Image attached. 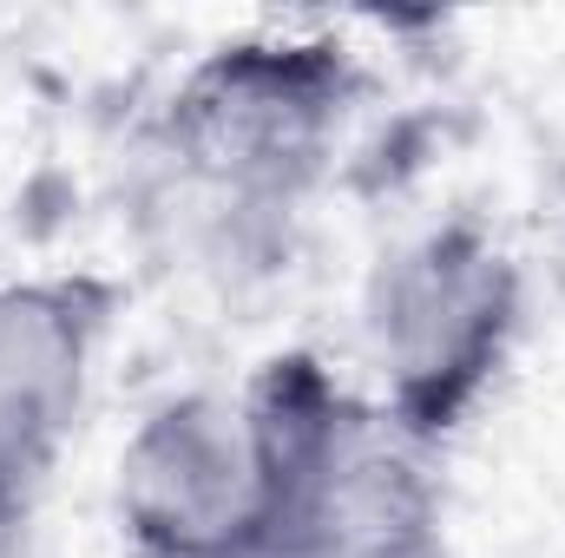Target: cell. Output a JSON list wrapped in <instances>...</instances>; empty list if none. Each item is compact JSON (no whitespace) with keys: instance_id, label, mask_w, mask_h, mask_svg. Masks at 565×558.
Returning <instances> with one entry per match:
<instances>
[{"instance_id":"obj_1","label":"cell","mask_w":565,"mask_h":558,"mask_svg":"<svg viewBox=\"0 0 565 558\" xmlns=\"http://www.w3.org/2000/svg\"><path fill=\"white\" fill-rule=\"evenodd\" d=\"M362 99L369 73L335 33H237L171 79L145 144L204 270H277L355 132Z\"/></svg>"},{"instance_id":"obj_2","label":"cell","mask_w":565,"mask_h":558,"mask_svg":"<svg viewBox=\"0 0 565 558\" xmlns=\"http://www.w3.org/2000/svg\"><path fill=\"white\" fill-rule=\"evenodd\" d=\"M244 395L270 466L264 558H454L440 453L362 382L316 348H282Z\"/></svg>"},{"instance_id":"obj_3","label":"cell","mask_w":565,"mask_h":558,"mask_svg":"<svg viewBox=\"0 0 565 558\" xmlns=\"http://www.w3.org/2000/svg\"><path fill=\"white\" fill-rule=\"evenodd\" d=\"M520 335L526 270L473 211L408 230L362 277V388L434 453H447V440L493 401L520 355Z\"/></svg>"},{"instance_id":"obj_4","label":"cell","mask_w":565,"mask_h":558,"mask_svg":"<svg viewBox=\"0 0 565 558\" xmlns=\"http://www.w3.org/2000/svg\"><path fill=\"white\" fill-rule=\"evenodd\" d=\"M113 519L132 558H264L270 466L250 395L184 388L145 408L113 466Z\"/></svg>"},{"instance_id":"obj_5","label":"cell","mask_w":565,"mask_h":558,"mask_svg":"<svg viewBox=\"0 0 565 558\" xmlns=\"http://www.w3.org/2000/svg\"><path fill=\"white\" fill-rule=\"evenodd\" d=\"M119 302L126 289L99 270L0 282V552L33 526L73 453Z\"/></svg>"}]
</instances>
